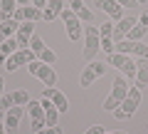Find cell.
Segmentation results:
<instances>
[{
  "label": "cell",
  "instance_id": "8992f818",
  "mask_svg": "<svg viewBox=\"0 0 148 134\" xmlns=\"http://www.w3.org/2000/svg\"><path fill=\"white\" fill-rule=\"evenodd\" d=\"M116 47V52L121 55H136V57L141 60H148V45H143L141 40H119V45H114Z\"/></svg>",
  "mask_w": 148,
  "mask_h": 134
},
{
  "label": "cell",
  "instance_id": "8fae6325",
  "mask_svg": "<svg viewBox=\"0 0 148 134\" xmlns=\"http://www.w3.org/2000/svg\"><path fill=\"white\" fill-rule=\"evenodd\" d=\"M32 37H35V22H32V20L20 22V27H17V32H15V40H17V45H20V50L22 47H30V40Z\"/></svg>",
  "mask_w": 148,
  "mask_h": 134
},
{
  "label": "cell",
  "instance_id": "4316f807",
  "mask_svg": "<svg viewBox=\"0 0 148 134\" xmlns=\"http://www.w3.org/2000/svg\"><path fill=\"white\" fill-rule=\"evenodd\" d=\"M99 35H101V40H104V37H111V35H114V22L106 20L104 25H99Z\"/></svg>",
  "mask_w": 148,
  "mask_h": 134
},
{
  "label": "cell",
  "instance_id": "603a6c76",
  "mask_svg": "<svg viewBox=\"0 0 148 134\" xmlns=\"http://www.w3.org/2000/svg\"><path fill=\"white\" fill-rule=\"evenodd\" d=\"M136 87H148V60L136 62Z\"/></svg>",
  "mask_w": 148,
  "mask_h": 134
},
{
  "label": "cell",
  "instance_id": "52a82bcc",
  "mask_svg": "<svg viewBox=\"0 0 148 134\" xmlns=\"http://www.w3.org/2000/svg\"><path fill=\"white\" fill-rule=\"evenodd\" d=\"M106 67H109V65H106V62H99V60L86 62L84 72H82V77H79V85H82V87H89L94 80H99L101 75H106Z\"/></svg>",
  "mask_w": 148,
  "mask_h": 134
},
{
  "label": "cell",
  "instance_id": "83f0119b",
  "mask_svg": "<svg viewBox=\"0 0 148 134\" xmlns=\"http://www.w3.org/2000/svg\"><path fill=\"white\" fill-rule=\"evenodd\" d=\"M15 94V104H22V107H27V102H30V94H27L25 90H17V92H12Z\"/></svg>",
  "mask_w": 148,
  "mask_h": 134
},
{
  "label": "cell",
  "instance_id": "6da1fadb",
  "mask_svg": "<svg viewBox=\"0 0 148 134\" xmlns=\"http://www.w3.org/2000/svg\"><path fill=\"white\" fill-rule=\"evenodd\" d=\"M128 94V85H126V77L119 75L116 80H114V87H111V94L106 97L104 102H101V109H106V112H114V109L119 107V104L126 99Z\"/></svg>",
  "mask_w": 148,
  "mask_h": 134
},
{
  "label": "cell",
  "instance_id": "7c38bea8",
  "mask_svg": "<svg viewBox=\"0 0 148 134\" xmlns=\"http://www.w3.org/2000/svg\"><path fill=\"white\" fill-rule=\"evenodd\" d=\"M42 97H47V99H52V104L59 109V112H67L69 109V99L62 94L59 90H54V87H45V92H42Z\"/></svg>",
  "mask_w": 148,
  "mask_h": 134
},
{
  "label": "cell",
  "instance_id": "d590c367",
  "mask_svg": "<svg viewBox=\"0 0 148 134\" xmlns=\"http://www.w3.org/2000/svg\"><path fill=\"white\" fill-rule=\"evenodd\" d=\"M0 134H8V127H5L3 122H0Z\"/></svg>",
  "mask_w": 148,
  "mask_h": 134
},
{
  "label": "cell",
  "instance_id": "d6986e66",
  "mask_svg": "<svg viewBox=\"0 0 148 134\" xmlns=\"http://www.w3.org/2000/svg\"><path fill=\"white\" fill-rule=\"evenodd\" d=\"M62 10H64V0H47V8H45L42 17H45L47 22H52L54 17L62 15Z\"/></svg>",
  "mask_w": 148,
  "mask_h": 134
},
{
  "label": "cell",
  "instance_id": "4fadbf2b",
  "mask_svg": "<svg viewBox=\"0 0 148 134\" xmlns=\"http://www.w3.org/2000/svg\"><path fill=\"white\" fill-rule=\"evenodd\" d=\"M136 25H138V17H133V15H123L121 20H119L116 25H114V35L123 40V37L128 35V32H131L133 27H136Z\"/></svg>",
  "mask_w": 148,
  "mask_h": 134
},
{
  "label": "cell",
  "instance_id": "5bb4252c",
  "mask_svg": "<svg viewBox=\"0 0 148 134\" xmlns=\"http://www.w3.org/2000/svg\"><path fill=\"white\" fill-rule=\"evenodd\" d=\"M96 5L109 15V20H116V22H119V20L123 17V8L119 5L116 0H96Z\"/></svg>",
  "mask_w": 148,
  "mask_h": 134
},
{
  "label": "cell",
  "instance_id": "f35d334b",
  "mask_svg": "<svg viewBox=\"0 0 148 134\" xmlns=\"http://www.w3.org/2000/svg\"><path fill=\"white\" fill-rule=\"evenodd\" d=\"M136 3H138V5H146V3H148V0H136Z\"/></svg>",
  "mask_w": 148,
  "mask_h": 134
},
{
  "label": "cell",
  "instance_id": "3957f363",
  "mask_svg": "<svg viewBox=\"0 0 148 134\" xmlns=\"http://www.w3.org/2000/svg\"><path fill=\"white\" fill-rule=\"evenodd\" d=\"M27 72L35 75L37 80H42L45 87H54V85H57V72L52 70V65L42 62V60H32V62L27 65Z\"/></svg>",
  "mask_w": 148,
  "mask_h": 134
},
{
  "label": "cell",
  "instance_id": "277c9868",
  "mask_svg": "<svg viewBox=\"0 0 148 134\" xmlns=\"http://www.w3.org/2000/svg\"><path fill=\"white\" fill-rule=\"evenodd\" d=\"M101 50V35H99V27H86L84 30V60L91 62L96 57V52Z\"/></svg>",
  "mask_w": 148,
  "mask_h": 134
},
{
  "label": "cell",
  "instance_id": "ab89813d",
  "mask_svg": "<svg viewBox=\"0 0 148 134\" xmlns=\"http://www.w3.org/2000/svg\"><path fill=\"white\" fill-rule=\"evenodd\" d=\"M109 134H123V132H109Z\"/></svg>",
  "mask_w": 148,
  "mask_h": 134
},
{
  "label": "cell",
  "instance_id": "ba28073f",
  "mask_svg": "<svg viewBox=\"0 0 148 134\" xmlns=\"http://www.w3.org/2000/svg\"><path fill=\"white\" fill-rule=\"evenodd\" d=\"M35 57H37V55L32 52L30 47H22V50H17V52H12L10 57H8V62L3 65V67H5L8 72H15L17 67H25V65H30Z\"/></svg>",
  "mask_w": 148,
  "mask_h": 134
},
{
  "label": "cell",
  "instance_id": "836d02e7",
  "mask_svg": "<svg viewBox=\"0 0 148 134\" xmlns=\"http://www.w3.org/2000/svg\"><path fill=\"white\" fill-rule=\"evenodd\" d=\"M30 3H32L35 8H40L42 12H45V8H47V0H30Z\"/></svg>",
  "mask_w": 148,
  "mask_h": 134
},
{
  "label": "cell",
  "instance_id": "d4e9b609",
  "mask_svg": "<svg viewBox=\"0 0 148 134\" xmlns=\"http://www.w3.org/2000/svg\"><path fill=\"white\" fill-rule=\"evenodd\" d=\"M30 50H32V52L37 55V57H40V55H42L45 50H47V45H45V42H42L40 37H32V40H30Z\"/></svg>",
  "mask_w": 148,
  "mask_h": 134
},
{
  "label": "cell",
  "instance_id": "f1b7e54d",
  "mask_svg": "<svg viewBox=\"0 0 148 134\" xmlns=\"http://www.w3.org/2000/svg\"><path fill=\"white\" fill-rule=\"evenodd\" d=\"M40 60H42V62H47V65H54V62H57V55H54L52 50L47 47V50H45L42 55H40Z\"/></svg>",
  "mask_w": 148,
  "mask_h": 134
},
{
  "label": "cell",
  "instance_id": "e0dca14e",
  "mask_svg": "<svg viewBox=\"0 0 148 134\" xmlns=\"http://www.w3.org/2000/svg\"><path fill=\"white\" fill-rule=\"evenodd\" d=\"M42 109H45V124H47V127H54V124H57V119H59V109L54 107L52 104V99H47V97H42Z\"/></svg>",
  "mask_w": 148,
  "mask_h": 134
},
{
  "label": "cell",
  "instance_id": "484cf974",
  "mask_svg": "<svg viewBox=\"0 0 148 134\" xmlns=\"http://www.w3.org/2000/svg\"><path fill=\"white\" fill-rule=\"evenodd\" d=\"M10 107H15V94H12V92L0 97V109H3V112H8Z\"/></svg>",
  "mask_w": 148,
  "mask_h": 134
},
{
  "label": "cell",
  "instance_id": "7a4b0ae2",
  "mask_svg": "<svg viewBox=\"0 0 148 134\" xmlns=\"http://www.w3.org/2000/svg\"><path fill=\"white\" fill-rule=\"evenodd\" d=\"M141 99H143V94H141V87H128V94H126V99H123V102L119 104L116 109H114V117H116V119H128V117H131V114L138 109Z\"/></svg>",
  "mask_w": 148,
  "mask_h": 134
},
{
  "label": "cell",
  "instance_id": "4dcf8cb0",
  "mask_svg": "<svg viewBox=\"0 0 148 134\" xmlns=\"http://www.w3.org/2000/svg\"><path fill=\"white\" fill-rule=\"evenodd\" d=\"M35 134H62V129L54 124V127H45V129H40V132H35Z\"/></svg>",
  "mask_w": 148,
  "mask_h": 134
},
{
  "label": "cell",
  "instance_id": "e575fe53",
  "mask_svg": "<svg viewBox=\"0 0 148 134\" xmlns=\"http://www.w3.org/2000/svg\"><path fill=\"white\" fill-rule=\"evenodd\" d=\"M138 22L148 27V10H143V12H141V17H138Z\"/></svg>",
  "mask_w": 148,
  "mask_h": 134
},
{
  "label": "cell",
  "instance_id": "60d3db41",
  "mask_svg": "<svg viewBox=\"0 0 148 134\" xmlns=\"http://www.w3.org/2000/svg\"><path fill=\"white\" fill-rule=\"evenodd\" d=\"M0 117H3V109H0Z\"/></svg>",
  "mask_w": 148,
  "mask_h": 134
},
{
  "label": "cell",
  "instance_id": "9c48e42d",
  "mask_svg": "<svg viewBox=\"0 0 148 134\" xmlns=\"http://www.w3.org/2000/svg\"><path fill=\"white\" fill-rule=\"evenodd\" d=\"M59 17L64 20V27H67V35H69V40H72V42H77V40L82 37V20H79L77 15H74V12L69 10V8H64Z\"/></svg>",
  "mask_w": 148,
  "mask_h": 134
},
{
  "label": "cell",
  "instance_id": "7402d4cb",
  "mask_svg": "<svg viewBox=\"0 0 148 134\" xmlns=\"http://www.w3.org/2000/svg\"><path fill=\"white\" fill-rule=\"evenodd\" d=\"M17 8V0H0V20H12Z\"/></svg>",
  "mask_w": 148,
  "mask_h": 134
},
{
  "label": "cell",
  "instance_id": "9a60e30c",
  "mask_svg": "<svg viewBox=\"0 0 148 134\" xmlns=\"http://www.w3.org/2000/svg\"><path fill=\"white\" fill-rule=\"evenodd\" d=\"M40 17H42V10L35 8V5H20V8L15 10V20H17V22H25V20L37 22Z\"/></svg>",
  "mask_w": 148,
  "mask_h": 134
},
{
  "label": "cell",
  "instance_id": "30bf717a",
  "mask_svg": "<svg viewBox=\"0 0 148 134\" xmlns=\"http://www.w3.org/2000/svg\"><path fill=\"white\" fill-rule=\"evenodd\" d=\"M27 112H30V119H32V132H40V129L47 127V124H45V109H42L40 102L30 99V102H27Z\"/></svg>",
  "mask_w": 148,
  "mask_h": 134
},
{
  "label": "cell",
  "instance_id": "1f68e13d",
  "mask_svg": "<svg viewBox=\"0 0 148 134\" xmlns=\"http://www.w3.org/2000/svg\"><path fill=\"white\" fill-rule=\"evenodd\" d=\"M84 134H106V132H104V127H101V124H91Z\"/></svg>",
  "mask_w": 148,
  "mask_h": 134
},
{
  "label": "cell",
  "instance_id": "74e56055",
  "mask_svg": "<svg viewBox=\"0 0 148 134\" xmlns=\"http://www.w3.org/2000/svg\"><path fill=\"white\" fill-rule=\"evenodd\" d=\"M17 5H30V0H17Z\"/></svg>",
  "mask_w": 148,
  "mask_h": 134
},
{
  "label": "cell",
  "instance_id": "f546056e",
  "mask_svg": "<svg viewBox=\"0 0 148 134\" xmlns=\"http://www.w3.org/2000/svg\"><path fill=\"white\" fill-rule=\"evenodd\" d=\"M101 50H104L106 55H114V52H116V47H114V42H111V37H104V40H101Z\"/></svg>",
  "mask_w": 148,
  "mask_h": 134
},
{
  "label": "cell",
  "instance_id": "44dd1931",
  "mask_svg": "<svg viewBox=\"0 0 148 134\" xmlns=\"http://www.w3.org/2000/svg\"><path fill=\"white\" fill-rule=\"evenodd\" d=\"M17 50H20V45H17V40H15V37L5 40V42H0V62L5 65V62H8V57H10L12 52H17Z\"/></svg>",
  "mask_w": 148,
  "mask_h": 134
},
{
  "label": "cell",
  "instance_id": "8d00e7d4",
  "mask_svg": "<svg viewBox=\"0 0 148 134\" xmlns=\"http://www.w3.org/2000/svg\"><path fill=\"white\" fill-rule=\"evenodd\" d=\"M3 90H5V82H3V80H0V97H3V94H5V92H3Z\"/></svg>",
  "mask_w": 148,
  "mask_h": 134
},
{
  "label": "cell",
  "instance_id": "cb8c5ba5",
  "mask_svg": "<svg viewBox=\"0 0 148 134\" xmlns=\"http://www.w3.org/2000/svg\"><path fill=\"white\" fill-rule=\"evenodd\" d=\"M146 35H148V27L138 22V25L133 27L131 32H128V37H126V40H141V37H146Z\"/></svg>",
  "mask_w": 148,
  "mask_h": 134
},
{
  "label": "cell",
  "instance_id": "d6a6232c",
  "mask_svg": "<svg viewBox=\"0 0 148 134\" xmlns=\"http://www.w3.org/2000/svg\"><path fill=\"white\" fill-rule=\"evenodd\" d=\"M116 3H119L121 8H138V3H136V0H116Z\"/></svg>",
  "mask_w": 148,
  "mask_h": 134
},
{
  "label": "cell",
  "instance_id": "ffe728a7",
  "mask_svg": "<svg viewBox=\"0 0 148 134\" xmlns=\"http://www.w3.org/2000/svg\"><path fill=\"white\" fill-rule=\"evenodd\" d=\"M17 27H20V22H17L15 17H12V20H3V22H0V42H5V40L15 37Z\"/></svg>",
  "mask_w": 148,
  "mask_h": 134
},
{
  "label": "cell",
  "instance_id": "5b68a950",
  "mask_svg": "<svg viewBox=\"0 0 148 134\" xmlns=\"http://www.w3.org/2000/svg\"><path fill=\"white\" fill-rule=\"evenodd\" d=\"M109 65L111 67H116L121 75H128V80H136V62H133L131 55H121V52H114L109 55Z\"/></svg>",
  "mask_w": 148,
  "mask_h": 134
},
{
  "label": "cell",
  "instance_id": "2e32d148",
  "mask_svg": "<svg viewBox=\"0 0 148 134\" xmlns=\"http://www.w3.org/2000/svg\"><path fill=\"white\" fill-rule=\"evenodd\" d=\"M22 114H25V107H22V104H15V107H10V109L5 112V127L10 129V132H15V129H17Z\"/></svg>",
  "mask_w": 148,
  "mask_h": 134
},
{
  "label": "cell",
  "instance_id": "ac0fdd59",
  "mask_svg": "<svg viewBox=\"0 0 148 134\" xmlns=\"http://www.w3.org/2000/svg\"><path fill=\"white\" fill-rule=\"evenodd\" d=\"M69 10L79 17V20H84V22H91V20H94V12L84 5V0H69Z\"/></svg>",
  "mask_w": 148,
  "mask_h": 134
}]
</instances>
